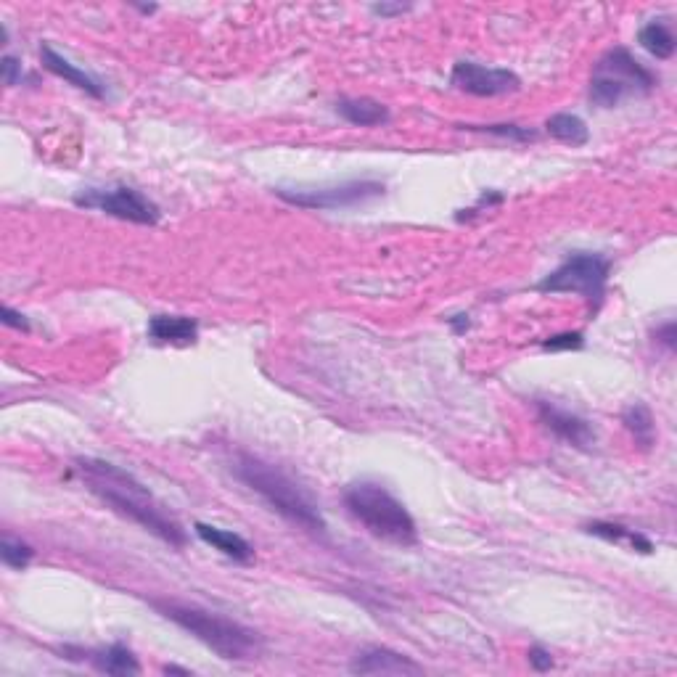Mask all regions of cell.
<instances>
[{
    "mask_svg": "<svg viewBox=\"0 0 677 677\" xmlns=\"http://www.w3.org/2000/svg\"><path fill=\"white\" fill-rule=\"evenodd\" d=\"M450 85L466 96L498 98L521 90V77L511 69L484 67L477 61H458L450 72Z\"/></svg>",
    "mask_w": 677,
    "mask_h": 677,
    "instance_id": "cell-9",
    "label": "cell"
},
{
    "mask_svg": "<svg viewBox=\"0 0 677 677\" xmlns=\"http://www.w3.org/2000/svg\"><path fill=\"white\" fill-rule=\"evenodd\" d=\"M342 498L347 511L379 540H387L400 548H410L418 543L416 519L405 508V503L397 500L384 484L363 479V482L350 484Z\"/></svg>",
    "mask_w": 677,
    "mask_h": 677,
    "instance_id": "cell-4",
    "label": "cell"
},
{
    "mask_svg": "<svg viewBox=\"0 0 677 677\" xmlns=\"http://www.w3.org/2000/svg\"><path fill=\"white\" fill-rule=\"evenodd\" d=\"M350 672L352 675H424V667L387 646H368L352 659Z\"/></svg>",
    "mask_w": 677,
    "mask_h": 677,
    "instance_id": "cell-11",
    "label": "cell"
},
{
    "mask_svg": "<svg viewBox=\"0 0 677 677\" xmlns=\"http://www.w3.org/2000/svg\"><path fill=\"white\" fill-rule=\"evenodd\" d=\"M151 606L162 614L164 619H170L180 630H186L188 635H194L199 643L215 651L220 659L228 662H252L262 654L265 640L257 630L241 625L236 619H228L217 611H207L194 603H180V601H159L151 598Z\"/></svg>",
    "mask_w": 677,
    "mask_h": 677,
    "instance_id": "cell-3",
    "label": "cell"
},
{
    "mask_svg": "<svg viewBox=\"0 0 677 677\" xmlns=\"http://www.w3.org/2000/svg\"><path fill=\"white\" fill-rule=\"evenodd\" d=\"M233 477L246 484L254 495H260L281 519L294 527L305 529L310 535H326V519L320 516L313 495L289 474L273 463L262 461L252 453H236L231 463Z\"/></svg>",
    "mask_w": 677,
    "mask_h": 677,
    "instance_id": "cell-2",
    "label": "cell"
},
{
    "mask_svg": "<svg viewBox=\"0 0 677 677\" xmlns=\"http://www.w3.org/2000/svg\"><path fill=\"white\" fill-rule=\"evenodd\" d=\"M40 61H43V69H48L51 75L61 77V80L69 82V85H75L77 90L88 93L90 98H98V101H104L106 98V90L104 85H101V80H96V77L88 75V72H82L77 64L64 59L59 51H53V45L48 43L40 45Z\"/></svg>",
    "mask_w": 677,
    "mask_h": 677,
    "instance_id": "cell-12",
    "label": "cell"
},
{
    "mask_svg": "<svg viewBox=\"0 0 677 677\" xmlns=\"http://www.w3.org/2000/svg\"><path fill=\"white\" fill-rule=\"evenodd\" d=\"M622 424L630 432V437L635 439V445L640 450H651L656 442V424H654V413L648 408L646 402H633V405H627L622 410Z\"/></svg>",
    "mask_w": 677,
    "mask_h": 677,
    "instance_id": "cell-20",
    "label": "cell"
},
{
    "mask_svg": "<svg viewBox=\"0 0 677 677\" xmlns=\"http://www.w3.org/2000/svg\"><path fill=\"white\" fill-rule=\"evenodd\" d=\"M387 191L379 180H347L339 186L326 188H276V196L291 207L310 209V212H334V209H352L381 199Z\"/></svg>",
    "mask_w": 677,
    "mask_h": 677,
    "instance_id": "cell-7",
    "label": "cell"
},
{
    "mask_svg": "<svg viewBox=\"0 0 677 677\" xmlns=\"http://www.w3.org/2000/svg\"><path fill=\"white\" fill-rule=\"evenodd\" d=\"M0 320H3V326H6V328H14V331H24V334H27V331H30V328H32L30 318H27V315H24V313H19V310H14V307H11V305H3V310H0Z\"/></svg>",
    "mask_w": 677,
    "mask_h": 677,
    "instance_id": "cell-25",
    "label": "cell"
},
{
    "mask_svg": "<svg viewBox=\"0 0 677 677\" xmlns=\"http://www.w3.org/2000/svg\"><path fill=\"white\" fill-rule=\"evenodd\" d=\"M654 339L656 344H662L664 350L672 352L677 347V326L675 320H667V323H662V326L654 328Z\"/></svg>",
    "mask_w": 677,
    "mask_h": 677,
    "instance_id": "cell-27",
    "label": "cell"
},
{
    "mask_svg": "<svg viewBox=\"0 0 677 677\" xmlns=\"http://www.w3.org/2000/svg\"><path fill=\"white\" fill-rule=\"evenodd\" d=\"M0 69H3V82L6 85H22L24 80V67L22 61L16 59V56H3V64H0Z\"/></svg>",
    "mask_w": 677,
    "mask_h": 677,
    "instance_id": "cell-26",
    "label": "cell"
},
{
    "mask_svg": "<svg viewBox=\"0 0 677 677\" xmlns=\"http://www.w3.org/2000/svg\"><path fill=\"white\" fill-rule=\"evenodd\" d=\"M503 201H506V194H503V191H498V188L482 191V196L477 199V204H471L469 209H461V212L455 215V220H458V223H466V220H471V217L482 215V209L498 207V204H503Z\"/></svg>",
    "mask_w": 677,
    "mask_h": 677,
    "instance_id": "cell-24",
    "label": "cell"
},
{
    "mask_svg": "<svg viewBox=\"0 0 677 677\" xmlns=\"http://www.w3.org/2000/svg\"><path fill=\"white\" fill-rule=\"evenodd\" d=\"M545 352H577L585 347V334L582 331H561L540 342Z\"/></svg>",
    "mask_w": 677,
    "mask_h": 677,
    "instance_id": "cell-23",
    "label": "cell"
},
{
    "mask_svg": "<svg viewBox=\"0 0 677 677\" xmlns=\"http://www.w3.org/2000/svg\"><path fill=\"white\" fill-rule=\"evenodd\" d=\"M164 675H191V670H186V667H175V664H167V667H162Z\"/></svg>",
    "mask_w": 677,
    "mask_h": 677,
    "instance_id": "cell-31",
    "label": "cell"
},
{
    "mask_svg": "<svg viewBox=\"0 0 677 677\" xmlns=\"http://www.w3.org/2000/svg\"><path fill=\"white\" fill-rule=\"evenodd\" d=\"M75 204L82 209H98L104 215L135 225H157L162 220V209L133 186L88 188L85 194L75 196Z\"/></svg>",
    "mask_w": 677,
    "mask_h": 677,
    "instance_id": "cell-8",
    "label": "cell"
},
{
    "mask_svg": "<svg viewBox=\"0 0 677 677\" xmlns=\"http://www.w3.org/2000/svg\"><path fill=\"white\" fill-rule=\"evenodd\" d=\"M545 133L551 135L553 141L564 143V146H572V149H580V146H585V143L590 141L588 122L569 112L551 114V117L545 120Z\"/></svg>",
    "mask_w": 677,
    "mask_h": 677,
    "instance_id": "cell-18",
    "label": "cell"
},
{
    "mask_svg": "<svg viewBox=\"0 0 677 677\" xmlns=\"http://www.w3.org/2000/svg\"><path fill=\"white\" fill-rule=\"evenodd\" d=\"M410 6H389V3H376V6H371V14L381 16V19H389V16H397V14H405Z\"/></svg>",
    "mask_w": 677,
    "mask_h": 677,
    "instance_id": "cell-29",
    "label": "cell"
},
{
    "mask_svg": "<svg viewBox=\"0 0 677 677\" xmlns=\"http://www.w3.org/2000/svg\"><path fill=\"white\" fill-rule=\"evenodd\" d=\"M659 88V77L635 59L625 45H614L596 61L590 72L588 98L596 109H617L627 98L651 96Z\"/></svg>",
    "mask_w": 677,
    "mask_h": 677,
    "instance_id": "cell-5",
    "label": "cell"
},
{
    "mask_svg": "<svg viewBox=\"0 0 677 677\" xmlns=\"http://www.w3.org/2000/svg\"><path fill=\"white\" fill-rule=\"evenodd\" d=\"M585 532L593 537H601L606 543H625L638 553H654V543L643 532L625 527V524H617V521H590V524H585Z\"/></svg>",
    "mask_w": 677,
    "mask_h": 677,
    "instance_id": "cell-17",
    "label": "cell"
},
{
    "mask_svg": "<svg viewBox=\"0 0 677 677\" xmlns=\"http://www.w3.org/2000/svg\"><path fill=\"white\" fill-rule=\"evenodd\" d=\"M447 326L453 328L455 336H461L471 328V320H469V315H453V318H447Z\"/></svg>",
    "mask_w": 677,
    "mask_h": 677,
    "instance_id": "cell-30",
    "label": "cell"
},
{
    "mask_svg": "<svg viewBox=\"0 0 677 677\" xmlns=\"http://www.w3.org/2000/svg\"><path fill=\"white\" fill-rule=\"evenodd\" d=\"M194 532L201 543L215 548L217 553H223L225 558H231L236 564H249L254 558L252 543L241 537L239 532H231V529L215 527V524H204V521H196Z\"/></svg>",
    "mask_w": 677,
    "mask_h": 677,
    "instance_id": "cell-14",
    "label": "cell"
},
{
    "mask_svg": "<svg viewBox=\"0 0 677 677\" xmlns=\"http://www.w3.org/2000/svg\"><path fill=\"white\" fill-rule=\"evenodd\" d=\"M527 656H529V667H532L535 672L553 670V656L545 646H532V648H529Z\"/></svg>",
    "mask_w": 677,
    "mask_h": 677,
    "instance_id": "cell-28",
    "label": "cell"
},
{
    "mask_svg": "<svg viewBox=\"0 0 677 677\" xmlns=\"http://www.w3.org/2000/svg\"><path fill=\"white\" fill-rule=\"evenodd\" d=\"M75 469L85 487L104 506L112 508L114 514L125 516L127 521H133L141 529L159 537L170 548H178V551L186 548V529L180 527V521L175 516L164 511L162 503L151 495L149 487L138 482L130 471L120 469L109 461H101V458H77Z\"/></svg>",
    "mask_w": 677,
    "mask_h": 677,
    "instance_id": "cell-1",
    "label": "cell"
},
{
    "mask_svg": "<svg viewBox=\"0 0 677 677\" xmlns=\"http://www.w3.org/2000/svg\"><path fill=\"white\" fill-rule=\"evenodd\" d=\"M149 339L164 347H191L199 339V320L188 315H154L149 320Z\"/></svg>",
    "mask_w": 677,
    "mask_h": 677,
    "instance_id": "cell-13",
    "label": "cell"
},
{
    "mask_svg": "<svg viewBox=\"0 0 677 677\" xmlns=\"http://www.w3.org/2000/svg\"><path fill=\"white\" fill-rule=\"evenodd\" d=\"M85 656L104 675H141V662L125 643H112V646L98 648V651H85Z\"/></svg>",
    "mask_w": 677,
    "mask_h": 677,
    "instance_id": "cell-16",
    "label": "cell"
},
{
    "mask_svg": "<svg viewBox=\"0 0 677 677\" xmlns=\"http://www.w3.org/2000/svg\"><path fill=\"white\" fill-rule=\"evenodd\" d=\"M336 114L344 122H350L355 127H381L392 120L389 106H384L376 98L355 96V98H339L336 101Z\"/></svg>",
    "mask_w": 677,
    "mask_h": 677,
    "instance_id": "cell-15",
    "label": "cell"
},
{
    "mask_svg": "<svg viewBox=\"0 0 677 677\" xmlns=\"http://www.w3.org/2000/svg\"><path fill=\"white\" fill-rule=\"evenodd\" d=\"M461 127L463 130H471V133L495 135V138H503V141H514V143L537 141L535 130H529V127H521V125H511V122H503V125H461Z\"/></svg>",
    "mask_w": 677,
    "mask_h": 677,
    "instance_id": "cell-21",
    "label": "cell"
},
{
    "mask_svg": "<svg viewBox=\"0 0 677 677\" xmlns=\"http://www.w3.org/2000/svg\"><path fill=\"white\" fill-rule=\"evenodd\" d=\"M638 43L643 51H648L659 61H670L677 48L675 32H672L667 19H654V22L643 24L638 32Z\"/></svg>",
    "mask_w": 677,
    "mask_h": 677,
    "instance_id": "cell-19",
    "label": "cell"
},
{
    "mask_svg": "<svg viewBox=\"0 0 677 677\" xmlns=\"http://www.w3.org/2000/svg\"><path fill=\"white\" fill-rule=\"evenodd\" d=\"M611 276V260L598 252L569 254L556 270L537 283L540 294H577L585 299L590 313L596 315L606 299Z\"/></svg>",
    "mask_w": 677,
    "mask_h": 677,
    "instance_id": "cell-6",
    "label": "cell"
},
{
    "mask_svg": "<svg viewBox=\"0 0 677 677\" xmlns=\"http://www.w3.org/2000/svg\"><path fill=\"white\" fill-rule=\"evenodd\" d=\"M0 558H3V564L16 569V572H24L27 566L32 564V558H35V551H32V545L22 543V540H16V537L6 535L3 537V543H0Z\"/></svg>",
    "mask_w": 677,
    "mask_h": 677,
    "instance_id": "cell-22",
    "label": "cell"
},
{
    "mask_svg": "<svg viewBox=\"0 0 677 677\" xmlns=\"http://www.w3.org/2000/svg\"><path fill=\"white\" fill-rule=\"evenodd\" d=\"M138 11H143V14H154V11H157V6H141Z\"/></svg>",
    "mask_w": 677,
    "mask_h": 677,
    "instance_id": "cell-32",
    "label": "cell"
},
{
    "mask_svg": "<svg viewBox=\"0 0 677 677\" xmlns=\"http://www.w3.org/2000/svg\"><path fill=\"white\" fill-rule=\"evenodd\" d=\"M535 410L540 424L548 429L556 439L566 442V445L577 447V450H590L596 445V429L585 421L582 416L572 413V410L558 408L556 402L535 400Z\"/></svg>",
    "mask_w": 677,
    "mask_h": 677,
    "instance_id": "cell-10",
    "label": "cell"
}]
</instances>
